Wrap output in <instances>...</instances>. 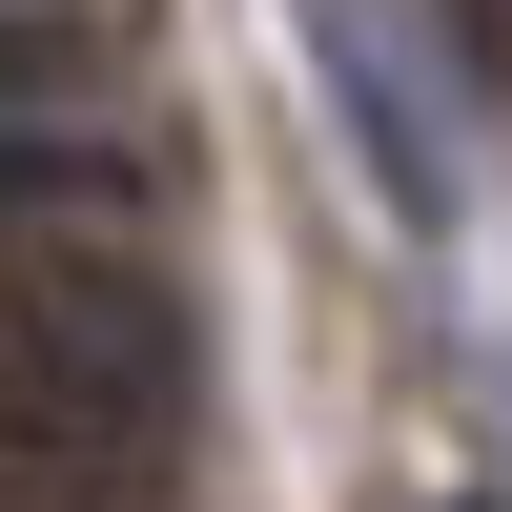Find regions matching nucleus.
Returning a JSON list of instances; mask_svg holds the SVG:
<instances>
[{
    "instance_id": "nucleus-1",
    "label": "nucleus",
    "mask_w": 512,
    "mask_h": 512,
    "mask_svg": "<svg viewBox=\"0 0 512 512\" xmlns=\"http://www.w3.org/2000/svg\"><path fill=\"white\" fill-rule=\"evenodd\" d=\"M205 410V349H185V287L123 267L103 226H41L0 267V451H62V472H164Z\"/></svg>"
},
{
    "instance_id": "nucleus-2",
    "label": "nucleus",
    "mask_w": 512,
    "mask_h": 512,
    "mask_svg": "<svg viewBox=\"0 0 512 512\" xmlns=\"http://www.w3.org/2000/svg\"><path fill=\"white\" fill-rule=\"evenodd\" d=\"M144 205V164L103 144V123H62V103H0V226H123Z\"/></svg>"
},
{
    "instance_id": "nucleus-3",
    "label": "nucleus",
    "mask_w": 512,
    "mask_h": 512,
    "mask_svg": "<svg viewBox=\"0 0 512 512\" xmlns=\"http://www.w3.org/2000/svg\"><path fill=\"white\" fill-rule=\"evenodd\" d=\"M328 103H349V144H369V185L410 205V226H451V144H431V103H410L390 62H369V21L328 0Z\"/></svg>"
},
{
    "instance_id": "nucleus-4",
    "label": "nucleus",
    "mask_w": 512,
    "mask_h": 512,
    "mask_svg": "<svg viewBox=\"0 0 512 512\" xmlns=\"http://www.w3.org/2000/svg\"><path fill=\"white\" fill-rule=\"evenodd\" d=\"M82 62H103V21H0V103H82Z\"/></svg>"
},
{
    "instance_id": "nucleus-5",
    "label": "nucleus",
    "mask_w": 512,
    "mask_h": 512,
    "mask_svg": "<svg viewBox=\"0 0 512 512\" xmlns=\"http://www.w3.org/2000/svg\"><path fill=\"white\" fill-rule=\"evenodd\" d=\"M164 472H62V451H0V512H144Z\"/></svg>"
},
{
    "instance_id": "nucleus-6",
    "label": "nucleus",
    "mask_w": 512,
    "mask_h": 512,
    "mask_svg": "<svg viewBox=\"0 0 512 512\" xmlns=\"http://www.w3.org/2000/svg\"><path fill=\"white\" fill-rule=\"evenodd\" d=\"M451 512H492V492H451Z\"/></svg>"
}]
</instances>
